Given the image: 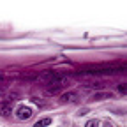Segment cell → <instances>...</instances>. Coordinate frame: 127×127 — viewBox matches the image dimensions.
Wrapping results in <instances>:
<instances>
[{"label": "cell", "instance_id": "4", "mask_svg": "<svg viewBox=\"0 0 127 127\" xmlns=\"http://www.w3.org/2000/svg\"><path fill=\"white\" fill-rule=\"evenodd\" d=\"M0 115L2 117H11L12 115V104L11 102H0Z\"/></svg>", "mask_w": 127, "mask_h": 127}, {"label": "cell", "instance_id": "2", "mask_svg": "<svg viewBox=\"0 0 127 127\" xmlns=\"http://www.w3.org/2000/svg\"><path fill=\"white\" fill-rule=\"evenodd\" d=\"M74 101H78V94L76 92H65V94H62L58 97L60 104H67V102H74Z\"/></svg>", "mask_w": 127, "mask_h": 127}, {"label": "cell", "instance_id": "3", "mask_svg": "<svg viewBox=\"0 0 127 127\" xmlns=\"http://www.w3.org/2000/svg\"><path fill=\"white\" fill-rule=\"evenodd\" d=\"M16 117H18L20 120H28L32 117V109L27 108V106H20L18 109H16Z\"/></svg>", "mask_w": 127, "mask_h": 127}, {"label": "cell", "instance_id": "8", "mask_svg": "<svg viewBox=\"0 0 127 127\" xmlns=\"http://www.w3.org/2000/svg\"><path fill=\"white\" fill-rule=\"evenodd\" d=\"M104 127H113V125H111L109 122H106V124H104Z\"/></svg>", "mask_w": 127, "mask_h": 127}, {"label": "cell", "instance_id": "1", "mask_svg": "<svg viewBox=\"0 0 127 127\" xmlns=\"http://www.w3.org/2000/svg\"><path fill=\"white\" fill-rule=\"evenodd\" d=\"M41 81L48 83V90H46V95H53V94H58L60 88H64L67 83H69V78L62 76V74H53V72H46L44 76H41Z\"/></svg>", "mask_w": 127, "mask_h": 127}, {"label": "cell", "instance_id": "6", "mask_svg": "<svg viewBox=\"0 0 127 127\" xmlns=\"http://www.w3.org/2000/svg\"><path fill=\"white\" fill-rule=\"evenodd\" d=\"M109 97H111V94H95L92 101H101V99H109Z\"/></svg>", "mask_w": 127, "mask_h": 127}, {"label": "cell", "instance_id": "5", "mask_svg": "<svg viewBox=\"0 0 127 127\" xmlns=\"http://www.w3.org/2000/svg\"><path fill=\"white\" fill-rule=\"evenodd\" d=\"M51 124V118H41L39 122H35L34 127H46V125H50Z\"/></svg>", "mask_w": 127, "mask_h": 127}, {"label": "cell", "instance_id": "7", "mask_svg": "<svg viewBox=\"0 0 127 127\" xmlns=\"http://www.w3.org/2000/svg\"><path fill=\"white\" fill-rule=\"evenodd\" d=\"M85 127H99V122H97V120H88V122L85 124Z\"/></svg>", "mask_w": 127, "mask_h": 127}]
</instances>
